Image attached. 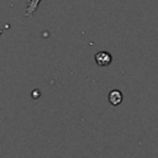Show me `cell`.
<instances>
[{
  "label": "cell",
  "instance_id": "6da1fadb",
  "mask_svg": "<svg viewBox=\"0 0 158 158\" xmlns=\"http://www.w3.org/2000/svg\"><path fill=\"white\" fill-rule=\"evenodd\" d=\"M94 58H95V63L98 65H100V67H106L112 60V56L109 52H106V51H100V52L95 53Z\"/></svg>",
  "mask_w": 158,
  "mask_h": 158
},
{
  "label": "cell",
  "instance_id": "7a4b0ae2",
  "mask_svg": "<svg viewBox=\"0 0 158 158\" xmlns=\"http://www.w3.org/2000/svg\"><path fill=\"white\" fill-rule=\"evenodd\" d=\"M107 99H109V101H110L111 105L117 106V105H120V104L122 102L123 96H122V93H121L120 90H111V91L109 93Z\"/></svg>",
  "mask_w": 158,
  "mask_h": 158
},
{
  "label": "cell",
  "instance_id": "3957f363",
  "mask_svg": "<svg viewBox=\"0 0 158 158\" xmlns=\"http://www.w3.org/2000/svg\"><path fill=\"white\" fill-rule=\"evenodd\" d=\"M40 2H41V0H28L27 7H26V11H25V16L26 17H32L35 11L37 10V6H38Z\"/></svg>",
  "mask_w": 158,
  "mask_h": 158
}]
</instances>
